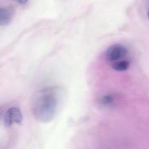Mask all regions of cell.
<instances>
[{"label":"cell","mask_w":149,"mask_h":149,"mask_svg":"<svg viewBox=\"0 0 149 149\" xmlns=\"http://www.w3.org/2000/svg\"><path fill=\"white\" fill-rule=\"evenodd\" d=\"M127 49L120 44H115L109 48L105 52V58L108 61L114 62L123 58L127 55Z\"/></svg>","instance_id":"cell-2"},{"label":"cell","mask_w":149,"mask_h":149,"mask_svg":"<svg viewBox=\"0 0 149 149\" xmlns=\"http://www.w3.org/2000/svg\"><path fill=\"white\" fill-rule=\"evenodd\" d=\"M57 90L54 87L46 88L38 91L34 97L32 111L39 121L49 122L55 116L59 102Z\"/></svg>","instance_id":"cell-1"},{"label":"cell","mask_w":149,"mask_h":149,"mask_svg":"<svg viewBox=\"0 0 149 149\" xmlns=\"http://www.w3.org/2000/svg\"><path fill=\"white\" fill-rule=\"evenodd\" d=\"M22 120V113L20 110L16 107L10 108L5 114L4 121L6 126H11L13 123H20Z\"/></svg>","instance_id":"cell-3"},{"label":"cell","mask_w":149,"mask_h":149,"mask_svg":"<svg viewBox=\"0 0 149 149\" xmlns=\"http://www.w3.org/2000/svg\"><path fill=\"white\" fill-rule=\"evenodd\" d=\"M14 10L12 7L0 8V26L9 24L13 19Z\"/></svg>","instance_id":"cell-4"},{"label":"cell","mask_w":149,"mask_h":149,"mask_svg":"<svg viewBox=\"0 0 149 149\" xmlns=\"http://www.w3.org/2000/svg\"><path fill=\"white\" fill-rule=\"evenodd\" d=\"M14 1L21 5H24L28 1V0H14Z\"/></svg>","instance_id":"cell-7"},{"label":"cell","mask_w":149,"mask_h":149,"mask_svg":"<svg viewBox=\"0 0 149 149\" xmlns=\"http://www.w3.org/2000/svg\"><path fill=\"white\" fill-rule=\"evenodd\" d=\"M113 101H114L113 97L111 96L108 95L104 96L102 99V103L105 104L112 103Z\"/></svg>","instance_id":"cell-6"},{"label":"cell","mask_w":149,"mask_h":149,"mask_svg":"<svg viewBox=\"0 0 149 149\" xmlns=\"http://www.w3.org/2000/svg\"><path fill=\"white\" fill-rule=\"evenodd\" d=\"M130 66V62L126 60L116 61L112 65V68L116 71H124L127 70Z\"/></svg>","instance_id":"cell-5"}]
</instances>
